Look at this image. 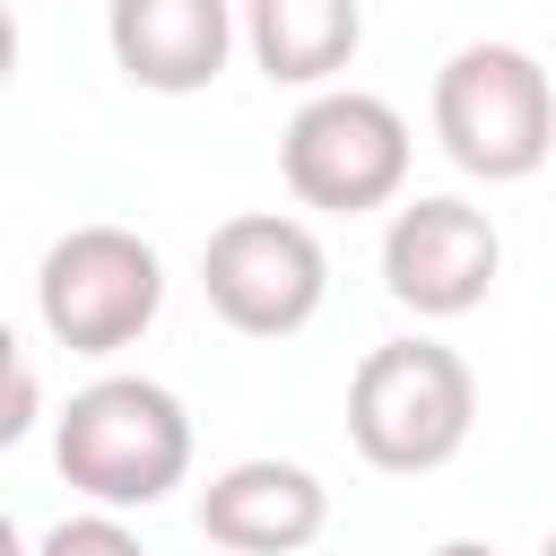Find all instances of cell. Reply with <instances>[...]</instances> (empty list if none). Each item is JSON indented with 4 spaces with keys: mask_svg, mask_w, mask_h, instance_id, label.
<instances>
[{
    "mask_svg": "<svg viewBox=\"0 0 556 556\" xmlns=\"http://www.w3.org/2000/svg\"><path fill=\"white\" fill-rule=\"evenodd\" d=\"M434 556H495V547H486V539H443Z\"/></svg>",
    "mask_w": 556,
    "mask_h": 556,
    "instance_id": "4fadbf2b",
    "label": "cell"
},
{
    "mask_svg": "<svg viewBox=\"0 0 556 556\" xmlns=\"http://www.w3.org/2000/svg\"><path fill=\"white\" fill-rule=\"evenodd\" d=\"M26 426H35V365L9 356V417H0V443H17Z\"/></svg>",
    "mask_w": 556,
    "mask_h": 556,
    "instance_id": "7c38bea8",
    "label": "cell"
},
{
    "mask_svg": "<svg viewBox=\"0 0 556 556\" xmlns=\"http://www.w3.org/2000/svg\"><path fill=\"white\" fill-rule=\"evenodd\" d=\"M469 426H478V374L443 339H382L348 374V443L391 478L443 469L469 443Z\"/></svg>",
    "mask_w": 556,
    "mask_h": 556,
    "instance_id": "7a4b0ae2",
    "label": "cell"
},
{
    "mask_svg": "<svg viewBox=\"0 0 556 556\" xmlns=\"http://www.w3.org/2000/svg\"><path fill=\"white\" fill-rule=\"evenodd\" d=\"M243 35V0H104V43L130 87L200 96Z\"/></svg>",
    "mask_w": 556,
    "mask_h": 556,
    "instance_id": "ba28073f",
    "label": "cell"
},
{
    "mask_svg": "<svg viewBox=\"0 0 556 556\" xmlns=\"http://www.w3.org/2000/svg\"><path fill=\"white\" fill-rule=\"evenodd\" d=\"M243 43L269 87H330L365 43V0H243Z\"/></svg>",
    "mask_w": 556,
    "mask_h": 556,
    "instance_id": "30bf717a",
    "label": "cell"
},
{
    "mask_svg": "<svg viewBox=\"0 0 556 556\" xmlns=\"http://www.w3.org/2000/svg\"><path fill=\"white\" fill-rule=\"evenodd\" d=\"M434 139L478 182H530L556 148V78L521 43H460L434 70Z\"/></svg>",
    "mask_w": 556,
    "mask_h": 556,
    "instance_id": "3957f363",
    "label": "cell"
},
{
    "mask_svg": "<svg viewBox=\"0 0 556 556\" xmlns=\"http://www.w3.org/2000/svg\"><path fill=\"white\" fill-rule=\"evenodd\" d=\"M52 460L96 513L165 504L191 478V417L148 374H96L87 391H70V408L52 426Z\"/></svg>",
    "mask_w": 556,
    "mask_h": 556,
    "instance_id": "6da1fadb",
    "label": "cell"
},
{
    "mask_svg": "<svg viewBox=\"0 0 556 556\" xmlns=\"http://www.w3.org/2000/svg\"><path fill=\"white\" fill-rule=\"evenodd\" d=\"M200 295L226 330L243 339H287L321 313L330 295V252L304 217L287 208H243L226 226H208L200 243Z\"/></svg>",
    "mask_w": 556,
    "mask_h": 556,
    "instance_id": "8992f818",
    "label": "cell"
},
{
    "mask_svg": "<svg viewBox=\"0 0 556 556\" xmlns=\"http://www.w3.org/2000/svg\"><path fill=\"white\" fill-rule=\"evenodd\" d=\"M200 530L226 556H295L330 530V486L304 460L261 452V460H235L200 486Z\"/></svg>",
    "mask_w": 556,
    "mask_h": 556,
    "instance_id": "9c48e42d",
    "label": "cell"
},
{
    "mask_svg": "<svg viewBox=\"0 0 556 556\" xmlns=\"http://www.w3.org/2000/svg\"><path fill=\"white\" fill-rule=\"evenodd\" d=\"M495 269H504L495 217L469 208V200H452V191H426V200L391 208V226H382V287L417 321L478 313L486 287H495Z\"/></svg>",
    "mask_w": 556,
    "mask_h": 556,
    "instance_id": "52a82bcc",
    "label": "cell"
},
{
    "mask_svg": "<svg viewBox=\"0 0 556 556\" xmlns=\"http://www.w3.org/2000/svg\"><path fill=\"white\" fill-rule=\"evenodd\" d=\"M165 304V261L139 226H70L43 269H35V313L70 356H113L130 348Z\"/></svg>",
    "mask_w": 556,
    "mask_h": 556,
    "instance_id": "5b68a950",
    "label": "cell"
},
{
    "mask_svg": "<svg viewBox=\"0 0 556 556\" xmlns=\"http://www.w3.org/2000/svg\"><path fill=\"white\" fill-rule=\"evenodd\" d=\"M35 556H148V547H139V530H122L113 513H70V521L43 530Z\"/></svg>",
    "mask_w": 556,
    "mask_h": 556,
    "instance_id": "8fae6325",
    "label": "cell"
},
{
    "mask_svg": "<svg viewBox=\"0 0 556 556\" xmlns=\"http://www.w3.org/2000/svg\"><path fill=\"white\" fill-rule=\"evenodd\" d=\"M408 122L391 96H365V87H321L295 104V122L278 130V174L304 208H330V217H365V208H391L400 182H408Z\"/></svg>",
    "mask_w": 556,
    "mask_h": 556,
    "instance_id": "277c9868",
    "label": "cell"
},
{
    "mask_svg": "<svg viewBox=\"0 0 556 556\" xmlns=\"http://www.w3.org/2000/svg\"><path fill=\"white\" fill-rule=\"evenodd\" d=\"M539 556H556V530H547V547H539Z\"/></svg>",
    "mask_w": 556,
    "mask_h": 556,
    "instance_id": "5bb4252c",
    "label": "cell"
}]
</instances>
